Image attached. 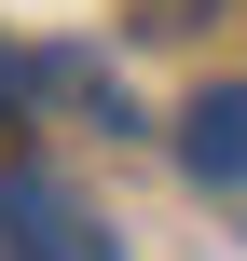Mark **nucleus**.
<instances>
[{
	"label": "nucleus",
	"instance_id": "obj_3",
	"mask_svg": "<svg viewBox=\"0 0 247 261\" xmlns=\"http://www.w3.org/2000/svg\"><path fill=\"white\" fill-rule=\"evenodd\" d=\"M14 83H28V55H14V41H0V110H14Z\"/></svg>",
	"mask_w": 247,
	"mask_h": 261
},
{
	"label": "nucleus",
	"instance_id": "obj_2",
	"mask_svg": "<svg viewBox=\"0 0 247 261\" xmlns=\"http://www.w3.org/2000/svg\"><path fill=\"white\" fill-rule=\"evenodd\" d=\"M179 151H193V179H220V193H247V83H206V96H193Z\"/></svg>",
	"mask_w": 247,
	"mask_h": 261
},
{
	"label": "nucleus",
	"instance_id": "obj_1",
	"mask_svg": "<svg viewBox=\"0 0 247 261\" xmlns=\"http://www.w3.org/2000/svg\"><path fill=\"white\" fill-rule=\"evenodd\" d=\"M0 261H124L96 234V206H69L55 179H0Z\"/></svg>",
	"mask_w": 247,
	"mask_h": 261
}]
</instances>
